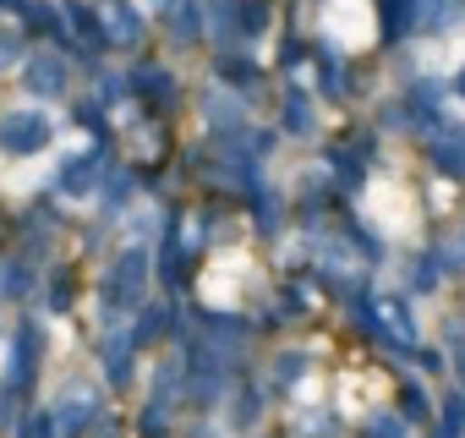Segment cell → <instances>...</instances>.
Wrapping results in <instances>:
<instances>
[]
</instances>
